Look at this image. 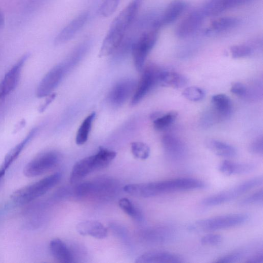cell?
Instances as JSON below:
<instances>
[{"instance_id":"34","label":"cell","mask_w":263,"mask_h":263,"mask_svg":"<svg viewBox=\"0 0 263 263\" xmlns=\"http://www.w3.org/2000/svg\"><path fill=\"white\" fill-rule=\"evenodd\" d=\"M263 191L261 189L243 199L239 203L242 206L260 204L263 203Z\"/></svg>"},{"instance_id":"4","label":"cell","mask_w":263,"mask_h":263,"mask_svg":"<svg viewBox=\"0 0 263 263\" xmlns=\"http://www.w3.org/2000/svg\"><path fill=\"white\" fill-rule=\"evenodd\" d=\"M205 184L192 178H178L148 183V190L152 197L178 191L203 189Z\"/></svg>"},{"instance_id":"40","label":"cell","mask_w":263,"mask_h":263,"mask_svg":"<svg viewBox=\"0 0 263 263\" xmlns=\"http://www.w3.org/2000/svg\"><path fill=\"white\" fill-rule=\"evenodd\" d=\"M249 263H263V253L257 254L250 258L248 259L246 262Z\"/></svg>"},{"instance_id":"36","label":"cell","mask_w":263,"mask_h":263,"mask_svg":"<svg viewBox=\"0 0 263 263\" xmlns=\"http://www.w3.org/2000/svg\"><path fill=\"white\" fill-rule=\"evenodd\" d=\"M249 151L252 154L262 156L263 152V137H259L256 139L249 147Z\"/></svg>"},{"instance_id":"15","label":"cell","mask_w":263,"mask_h":263,"mask_svg":"<svg viewBox=\"0 0 263 263\" xmlns=\"http://www.w3.org/2000/svg\"><path fill=\"white\" fill-rule=\"evenodd\" d=\"M89 18V14L84 12L73 20L56 36L55 45H62L73 39L85 25Z\"/></svg>"},{"instance_id":"39","label":"cell","mask_w":263,"mask_h":263,"mask_svg":"<svg viewBox=\"0 0 263 263\" xmlns=\"http://www.w3.org/2000/svg\"><path fill=\"white\" fill-rule=\"evenodd\" d=\"M92 190V184L90 183H84L77 187L75 193L79 196H84L90 193Z\"/></svg>"},{"instance_id":"33","label":"cell","mask_w":263,"mask_h":263,"mask_svg":"<svg viewBox=\"0 0 263 263\" xmlns=\"http://www.w3.org/2000/svg\"><path fill=\"white\" fill-rule=\"evenodd\" d=\"M183 95L187 100L197 102L203 100L205 97V92L200 87L191 86L185 89L183 92Z\"/></svg>"},{"instance_id":"18","label":"cell","mask_w":263,"mask_h":263,"mask_svg":"<svg viewBox=\"0 0 263 263\" xmlns=\"http://www.w3.org/2000/svg\"><path fill=\"white\" fill-rule=\"evenodd\" d=\"M78 233L84 236H91L98 239H104L107 236V230L103 224L96 221H85L76 226Z\"/></svg>"},{"instance_id":"12","label":"cell","mask_w":263,"mask_h":263,"mask_svg":"<svg viewBox=\"0 0 263 263\" xmlns=\"http://www.w3.org/2000/svg\"><path fill=\"white\" fill-rule=\"evenodd\" d=\"M205 17L202 9L194 11L181 22L175 34L182 39L192 36L202 26Z\"/></svg>"},{"instance_id":"1","label":"cell","mask_w":263,"mask_h":263,"mask_svg":"<svg viewBox=\"0 0 263 263\" xmlns=\"http://www.w3.org/2000/svg\"><path fill=\"white\" fill-rule=\"evenodd\" d=\"M144 0H133L116 17L109 27L100 52V57L107 56L116 50L126 32L137 18Z\"/></svg>"},{"instance_id":"22","label":"cell","mask_w":263,"mask_h":263,"mask_svg":"<svg viewBox=\"0 0 263 263\" xmlns=\"http://www.w3.org/2000/svg\"><path fill=\"white\" fill-rule=\"evenodd\" d=\"M188 82L184 76L178 73L161 71L159 75L158 83L163 86L179 89L187 85Z\"/></svg>"},{"instance_id":"3","label":"cell","mask_w":263,"mask_h":263,"mask_svg":"<svg viewBox=\"0 0 263 263\" xmlns=\"http://www.w3.org/2000/svg\"><path fill=\"white\" fill-rule=\"evenodd\" d=\"M62 177L60 172L50 175L16 191L11 196V199L18 205L28 204L45 194L54 187L59 183Z\"/></svg>"},{"instance_id":"20","label":"cell","mask_w":263,"mask_h":263,"mask_svg":"<svg viewBox=\"0 0 263 263\" xmlns=\"http://www.w3.org/2000/svg\"><path fill=\"white\" fill-rule=\"evenodd\" d=\"M51 253L58 262L62 263H72L75 262L74 257L68 247L60 239H53L50 243Z\"/></svg>"},{"instance_id":"30","label":"cell","mask_w":263,"mask_h":263,"mask_svg":"<svg viewBox=\"0 0 263 263\" xmlns=\"http://www.w3.org/2000/svg\"><path fill=\"white\" fill-rule=\"evenodd\" d=\"M118 204L119 207L127 215L136 219L137 220H141L142 216L140 211L130 200L126 198H123L119 201Z\"/></svg>"},{"instance_id":"13","label":"cell","mask_w":263,"mask_h":263,"mask_svg":"<svg viewBox=\"0 0 263 263\" xmlns=\"http://www.w3.org/2000/svg\"><path fill=\"white\" fill-rule=\"evenodd\" d=\"M187 4L183 0H174L164 10L163 13L155 20L153 28L159 30L161 27L170 25L184 12Z\"/></svg>"},{"instance_id":"23","label":"cell","mask_w":263,"mask_h":263,"mask_svg":"<svg viewBox=\"0 0 263 263\" xmlns=\"http://www.w3.org/2000/svg\"><path fill=\"white\" fill-rule=\"evenodd\" d=\"M37 128L32 129L27 136L19 144L11 150L5 156L1 168L6 170L17 159L21 154L22 151L25 149L32 138L36 134Z\"/></svg>"},{"instance_id":"32","label":"cell","mask_w":263,"mask_h":263,"mask_svg":"<svg viewBox=\"0 0 263 263\" xmlns=\"http://www.w3.org/2000/svg\"><path fill=\"white\" fill-rule=\"evenodd\" d=\"M120 0H104L98 10V13L103 17L111 16L118 7Z\"/></svg>"},{"instance_id":"31","label":"cell","mask_w":263,"mask_h":263,"mask_svg":"<svg viewBox=\"0 0 263 263\" xmlns=\"http://www.w3.org/2000/svg\"><path fill=\"white\" fill-rule=\"evenodd\" d=\"M131 151L136 158L146 160L150 156V149L143 142H134L131 144Z\"/></svg>"},{"instance_id":"17","label":"cell","mask_w":263,"mask_h":263,"mask_svg":"<svg viewBox=\"0 0 263 263\" xmlns=\"http://www.w3.org/2000/svg\"><path fill=\"white\" fill-rule=\"evenodd\" d=\"M137 263H180L184 262L179 256L166 251H150L141 255L135 261Z\"/></svg>"},{"instance_id":"29","label":"cell","mask_w":263,"mask_h":263,"mask_svg":"<svg viewBox=\"0 0 263 263\" xmlns=\"http://www.w3.org/2000/svg\"><path fill=\"white\" fill-rule=\"evenodd\" d=\"M178 113L175 111L167 113H161V115L153 120V125L156 130L160 131L166 129L170 126L177 119Z\"/></svg>"},{"instance_id":"42","label":"cell","mask_w":263,"mask_h":263,"mask_svg":"<svg viewBox=\"0 0 263 263\" xmlns=\"http://www.w3.org/2000/svg\"><path fill=\"white\" fill-rule=\"evenodd\" d=\"M6 171V170L2 168L1 167L0 168V180H1L2 177L4 176Z\"/></svg>"},{"instance_id":"19","label":"cell","mask_w":263,"mask_h":263,"mask_svg":"<svg viewBox=\"0 0 263 263\" xmlns=\"http://www.w3.org/2000/svg\"><path fill=\"white\" fill-rule=\"evenodd\" d=\"M211 103L216 118L225 119L230 116L233 111L231 100L226 95L220 94L212 96Z\"/></svg>"},{"instance_id":"21","label":"cell","mask_w":263,"mask_h":263,"mask_svg":"<svg viewBox=\"0 0 263 263\" xmlns=\"http://www.w3.org/2000/svg\"><path fill=\"white\" fill-rule=\"evenodd\" d=\"M256 168L254 164L250 163H237L231 161H223L218 170L226 176H231L233 175H240L249 173L253 172Z\"/></svg>"},{"instance_id":"26","label":"cell","mask_w":263,"mask_h":263,"mask_svg":"<svg viewBox=\"0 0 263 263\" xmlns=\"http://www.w3.org/2000/svg\"><path fill=\"white\" fill-rule=\"evenodd\" d=\"M239 23V20L234 17L219 18L212 22L210 28L207 31V34L225 32L236 27Z\"/></svg>"},{"instance_id":"41","label":"cell","mask_w":263,"mask_h":263,"mask_svg":"<svg viewBox=\"0 0 263 263\" xmlns=\"http://www.w3.org/2000/svg\"><path fill=\"white\" fill-rule=\"evenodd\" d=\"M56 95L55 94H50L48 96V98L47 99V100L45 104H44L39 108L40 112H43L45 111L47 107L50 105V104L54 100V99L55 98Z\"/></svg>"},{"instance_id":"25","label":"cell","mask_w":263,"mask_h":263,"mask_svg":"<svg viewBox=\"0 0 263 263\" xmlns=\"http://www.w3.org/2000/svg\"><path fill=\"white\" fill-rule=\"evenodd\" d=\"M162 144L167 155L172 159H179L185 154V148L182 142L172 136H165L162 139Z\"/></svg>"},{"instance_id":"10","label":"cell","mask_w":263,"mask_h":263,"mask_svg":"<svg viewBox=\"0 0 263 263\" xmlns=\"http://www.w3.org/2000/svg\"><path fill=\"white\" fill-rule=\"evenodd\" d=\"M67 72L63 64L53 68L40 82L37 90L38 98L47 97L56 88Z\"/></svg>"},{"instance_id":"37","label":"cell","mask_w":263,"mask_h":263,"mask_svg":"<svg viewBox=\"0 0 263 263\" xmlns=\"http://www.w3.org/2000/svg\"><path fill=\"white\" fill-rule=\"evenodd\" d=\"M242 253H240V252H235V253L225 255L218 259L216 262L228 263H236L239 261L241 258H242Z\"/></svg>"},{"instance_id":"11","label":"cell","mask_w":263,"mask_h":263,"mask_svg":"<svg viewBox=\"0 0 263 263\" xmlns=\"http://www.w3.org/2000/svg\"><path fill=\"white\" fill-rule=\"evenodd\" d=\"M29 54H26L5 74L3 79L0 82V101L13 91L20 79L22 70Z\"/></svg>"},{"instance_id":"38","label":"cell","mask_w":263,"mask_h":263,"mask_svg":"<svg viewBox=\"0 0 263 263\" xmlns=\"http://www.w3.org/2000/svg\"><path fill=\"white\" fill-rule=\"evenodd\" d=\"M231 92L238 97H245L247 93V86L242 83L235 82L232 86Z\"/></svg>"},{"instance_id":"2","label":"cell","mask_w":263,"mask_h":263,"mask_svg":"<svg viewBox=\"0 0 263 263\" xmlns=\"http://www.w3.org/2000/svg\"><path fill=\"white\" fill-rule=\"evenodd\" d=\"M116 157L115 152L101 148L95 155L84 158L74 164L70 175L71 183H78L91 173L105 168Z\"/></svg>"},{"instance_id":"6","label":"cell","mask_w":263,"mask_h":263,"mask_svg":"<svg viewBox=\"0 0 263 263\" xmlns=\"http://www.w3.org/2000/svg\"><path fill=\"white\" fill-rule=\"evenodd\" d=\"M263 182L262 177L248 180L232 189L207 197L202 202V204L205 206L212 207L231 202L252 189L258 187L263 184Z\"/></svg>"},{"instance_id":"27","label":"cell","mask_w":263,"mask_h":263,"mask_svg":"<svg viewBox=\"0 0 263 263\" xmlns=\"http://www.w3.org/2000/svg\"><path fill=\"white\" fill-rule=\"evenodd\" d=\"M260 45V41L255 40L243 45L234 46L230 51L234 58H244L250 56Z\"/></svg>"},{"instance_id":"28","label":"cell","mask_w":263,"mask_h":263,"mask_svg":"<svg viewBox=\"0 0 263 263\" xmlns=\"http://www.w3.org/2000/svg\"><path fill=\"white\" fill-rule=\"evenodd\" d=\"M95 116L96 113L93 112L83 120L77 133L76 142L78 145L81 146L84 144L88 139Z\"/></svg>"},{"instance_id":"8","label":"cell","mask_w":263,"mask_h":263,"mask_svg":"<svg viewBox=\"0 0 263 263\" xmlns=\"http://www.w3.org/2000/svg\"><path fill=\"white\" fill-rule=\"evenodd\" d=\"M60 160V155L56 151L42 153L26 164L24 174L28 178L40 176L56 167Z\"/></svg>"},{"instance_id":"24","label":"cell","mask_w":263,"mask_h":263,"mask_svg":"<svg viewBox=\"0 0 263 263\" xmlns=\"http://www.w3.org/2000/svg\"><path fill=\"white\" fill-rule=\"evenodd\" d=\"M206 147L217 156L232 158L236 156V149L225 142L215 139H210L206 141Z\"/></svg>"},{"instance_id":"14","label":"cell","mask_w":263,"mask_h":263,"mask_svg":"<svg viewBox=\"0 0 263 263\" xmlns=\"http://www.w3.org/2000/svg\"><path fill=\"white\" fill-rule=\"evenodd\" d=\"M136 87L134 80L129 79L119 81L109 92V102L115 106L122 105L135 91Z\"/></svg>"},{"instance_id":"7","label":"cell","mask_w":263,"mask_h":263,"mask_svg":"<svg viewBox=\"0 0 263 263\" xmlns=\"http://www.w3.org/2000/svg\"><path fill=\"white\" fill-rule=\"evenodd\" d=\"M158 36V30L151 28L144 31L136 40L132 50L136 70L143 71L147 57L156 45Z\"/></svg>"},{"instance_id":"35","label":"cell","mask_w":263,"mask_h":263,"mask_svg":"<svg viewBox=\"0 0 263 263\" xmlns=\"http://www.w3.org/2000/svg\"><path fill=\"white\" fill-rule=\"evenodd\" d=\"M223 237L221 236L210 234L203 237L201 239V243L204 245L215 246L222 242Z\"/></svg>"},{"instance_id":"5","label":"cell","mask_w":263,"mask_h":263,"mask_svg":"<svg viewBox=\"0 0 263 263\" xmlns=\"http://www.w3.org/2000/svg\"><path fill=\"white\" fill-rule=\"evenodd\" d=\"M249 219L247 214L223 215L197 221L190 226V229L200 232L216 231L242 225Z\"/></svg>"},{"instance_id":"9","label":"cell","mask_w":263,"mask_h":263,"mask_svg":"<svg viewBox=\"0 0 263 263\" xmlns=\"http://www.w3.org/2000/svg\"><path fill=\"white\" fill-rule=\"evenodd\" d=\"M160 71L153 65H149V67L145 69L132 98V105H135L138 104L153 87L158 83Z\"/></svg>"},{"instance_id":"16","label":"cell","mask_w":263,"mask_h":263,"mask_svg":"<svg viewBox=\"0 0 263 263\" xmlns=\"http://www.w3.org/2000/svg\"><path fill=\"white\" fill-rule=\"evenodd\" d=\"M254 0H210L202 9L205 16H215L225 11L251 3Z\"/></svg>"}]
</instances>
